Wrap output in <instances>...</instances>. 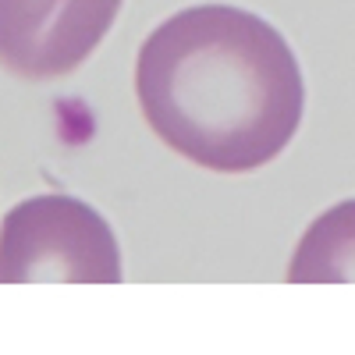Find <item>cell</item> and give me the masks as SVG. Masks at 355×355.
I'll return each mask as SVG.
<instances>
[{
	"mask_svg": "<svg viewBox=\"0 0 355 355\" xmlns=\"http://www.w3.org/2000/svg\"><path fill=\"white\" fill-rule=\"evenodd\" d=\"M146 125L178 157L245 174L288 150L302 125L306 82L270 21L227 4L171 15L135 61Z\"/></svg>",
	"mask_w": 355,
	"mask_h": 355,
	"instance_id": "cell-1",
	"label": "cell"
},
{
	"mask_svg": "<svg viewBox=\"0 0 355 355\" xmlns=\"http://www.w3.org/2000/svg\"><path fill=\"white\" fill-rule=\"evenodd\" d=\"M117 284L121 249L103 214L75 196H33L0 224V284Z\"/></svg>",
	"mask_w": 355,
	"mask_h": 355,
	"instance_id": "cell-2",
	"label": "cell"
},
{
	"mask_svg": "<svg viewBox=\"0 0 355 355\" xmlns=\"http://www.w3.org/2000/svg\"><path fill=\"white\" fill-rule=\"evenodd\" d=\"M125 0H0V68L18 78L78 71Z\"/></svg>",
	"mask_w": 355,
	"mask_h": 355,
	"instance_id": "cell-3",
	"label": "cell"
},
{
	"mask_svg": "<svg viewBox=\"0 0 355 355\" xmlns=\"http://www.w3.org/2000/svg\"><path fill=\"white\" fill-rule=\"evenodd\" d=\"M291 284H348L355 281V199L320 214L288 266Z\"/></svg>",
	"mask_w": 355,
	"mask_h": 355,
	"instance_id": "cell-4",
	"label": "cell"
}]
</instances>
